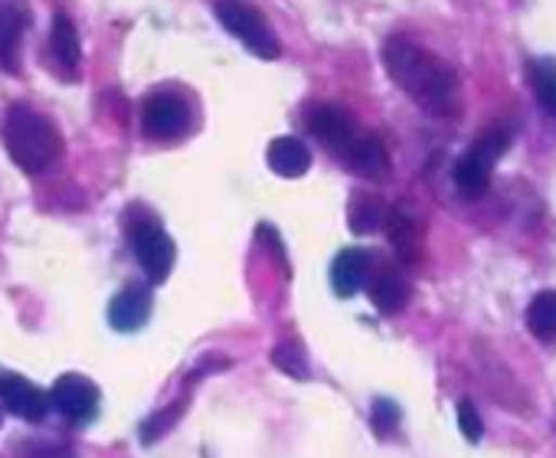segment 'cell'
Masks as SVG:
<instances>
[{
	"label": "cell",
	"instance_id": "1",
	"mask_svg": "<svg viewBox=\"0 0 556 458\" xmlns=\"http://www.w3.org/2000/svg\"><path fill=\"white\" fill-rule=\"evenodd\" d=\"M383 66L390 79L429 115H455L462 102L458 76L426 47L409 37H390L383 47Z\"/></svg>",
	"mask_w": 556,
	"mask_h": 458
},
{
	"label": "cell",
	"instance_id": "2",
	"mask_svg": "<svg viewBox=\"0 0 556 458\" xmlns=\"http://www.w3.org/2000/svg\"><path fill=\"white\" fill-rule=\"evenodd\" d=\"M0 138L11 161L24 174H43L63 157V135L60 128L30 105H11L0 125Z\"/></svg>",
	"mask_w": 556,
	"mask_h": 458
},
{
	"label": "cell",
	"instance_id": "3",
	"mask_svg": "<svg viewBox=\"0 0 556 458\" xmlns=\"http://www.w3.org/2000/svg\"><path fill=\"white\" fill-rule=\"evenodd\" d=\"M507 144H510V131L504 125H494V128L481 131L471 141V148L455 164V187H458V193L481 196L484 187H488V180H491V170L504 157Z\"/></svg>",
	"mask_w": 556,
	"mask_h": 458
},
{
	"label": "cell",
	"instance_id": "4",
	"mask_svg": "<svg viewBox=\"0 0 556 458\" xmlns=\"http://www.w3.org/2000/svg\"><path fill=\"white\" fill-rule=\"evenodd\" d=\"M213 14L216 21L239 40L245 43L258 60H275L278 53H282V43H278L275 30L265 24V17L245 4V0H216L213 4Z\"/></svg>",
	"mask_w": 556,
	"mask_h": 458
},
{
	"label": "cell",
	"instance_id": "5",
	"mask_svg": "<svg viewBox=\"0 0 556 458\" xmlns=\"http://www.w3.org/2000/svg\"><path fill=\"white\" fill-rule=\"evenodd\" d=\"M128 237H131V250H135L141 269L148 272V279L157 285L167 282L174 259H177V250H174V240L164 233V226L154 219H138V222H131Z\"/></svg>",
	"mask_w": 556,
	"mask_h": 458
},
{
	"label": "cell",
	"instance_id": "6",
	"mask_svg": "<svg viewBox=\"0 0 556 458\" xmlns=\"http://www.w3.org/2000/svg\"><path fill=\"white\" fill-rule=\"evenodd\" d=\"M141 128L154 141H174L190 128V105L184 96L157 89L141 105Z\"/></svg>",
	"mask_w": 556,
	"mask_h": 458
},
{
	"label": "cell",
	"instance_id": "7",
	"mask_svg": "<svg viewBox=\"0 0 556 458\" xmlns=\"http://www.w3.org/2000/svg\"><path fill=\"white\" fill-rule=\"evenodd\" d=\"M50 406L73 422H89L99 409V386L79 373H66L53 383Z\"/></svg>",
	"mask_w": 556,
	"mask_h": 458
},
{
	"label": "cell",
	"instance_id": "8",
	"mask_svg": "<svg viewBox=\"0 0 556 458\" xmlns=\"http://www.w3.org/2000/svg\"><path fill=\"white\" fill-rule=\"evenodd\" d=\"M308 128H312V135H315L331 154H338V157H344L348 148H351V144L357 141V135H361L354 115H351L348 109H341V105H318V109L308 115Z\"/></svg>",
	"mask_w": 556,
	"mask_h": 458
},
{
	"label": "cell",
	"instance_id": "9",
	"mask_svg": "<svg viewBox=\"0 0 556 458\" xmlns=\"http://www.w3.org/2000/svg\"><path fill=\"white\" fill-rule=\"evenodd\" d=\"M0 403H4V409L24 422H40L47 412H50V396L30 383L27 377H17V373H8L0 377Z\"/></svg>",
	"mask_w": 556,
	"mask_h": 458
},
{
	"label": "cell",
	"instance_id": "10",
	"mask_svg": "<svg viewBox=\"0 0 556 458\" xmlns=\"http://www.w3.org/2000/svg\"><path fill=\"white\" fill-rule=\"evenodd\" d=\"M387 237H390V246L396 253L400 263L406 266H416L419 263V253H422V226L419 219L406 209V206H396L387 213Z\"/></svg>",
	"mask_w": 556,
	"mask_h": 458
},
{
	"label": "cell",
	"instance_id": "11",
	"mask_svg": "<svg viewBox=\"0 0 556 458\" xmlns=\"http://www.w3.org/2000/svg\"><path fill=\"white\" fill-rule=\"evenodd\" d=\"M341 161L367 180H387V174H390V154H387L383 141L367 131L357 135V141L348 148V154Z\"/></svg>",
	"mask_w": 556,
	"mask_h": 458
},
{
	"label": "cell",
	"instance_id": "12",
	"mask_svg": "<svg viewBox=\"0 0 556 458\" xmlns=\"http://www.w3.org/2000/svg\"><path fill=\"white\" fill-rule=\"evenodd\" d=\"M30 27L27 0H0V66H14L21 40Z\"/></svg>",
	"mask_w": 556,
	"mask_h": 458
},
{
	"label": "cell",
	"instance_id": "13",
	"mask_svg": "<svg viewBox=\"0 0 556 458\" xmlns=\"http://www.w3.org/2000/svg\"><path fill=\"white\" fill-rule=\"evenodd\" d=\"M370 266H374V259H370L367 250H344V253H338V259L331 266L334 292L341 298H354L367 285V279H370Z\"/></svg>",
	"mask_w": 556,
	"mask_h": 458
},
{
	"label": "cell",
	"instance_id": "14",
	"mask_svg": "<svg viewBox=\"0 0 556 458\" xmlns=\"http://www.w3.org/2000/svg\"><path fill=\"white\" fill-rule=\"evenodd\" d=\"M50 53H53L56 66L63 69V76L66 79H76V73L83 66V43H79L76 24L66 14H56L53 17V27H50Z\"/></svg>",
	"mask_w": 556,
	"mask_h": 458
},
{
	"label": "cell",
	"instance_id": "15",
	"mask_svg": "<svg viewBox=\"0 0 556 458\" xmlns=\"http://www.w3.org/2000/svg\"><path fill=\"white\" fill-rule=\"evenodd\" d=\"M148 318H151V292L148 289H138V285L135 289H125L109 305V321H112L115 331L131 334V331L144 328Z\"/></svg>",
	"mask_w": 556,
	"mask_h": 458
},
{
	"label": "cell",
	"instance_id": "16",
	"mask_svg": "<svg viewBox=\"0 0 556 458\" xmlns=\"http://www.w3.org/2000/svg\"><path fill=\"white\" fill-rule=\"evenodd\" d=\"M268 167L278 174V177H305L308 167H312V151L305 141L292 138V135H282L268 144Z\"/></svg>",
	"mask_w": 556,
	"mask_h": 458
},
{
	"label": "cell",
	"instance_id": "17",
	"mask_svg": "<svg viewBox=\"0 0 556 458\" xmlns=\"http://www.w3.org/2000/svg\"><path fill=\"white\" fill-rule=\"evenodd\" d=\"M367 285H370V298H374L380 315H396L409 302V285H406L403 272H396L393 266H380L367 279Z\"/></svg>",
	"mask_w": 556,
	"mask_h": 458
},
{
	"label": "cell",
	"instance_id": "18",
	"mask_svg": "<svg viewBox=\"0 0 556 458\" xmlns=\"http://www.w3.org/2000/svg\"><path fill=\"white\" fill-rule=\"evenodd\" d=\"M527 328L540 341H556V289L533 295L527 308Z\"/></svg>",
	"mask_w": 556,
	"mask_h": 458
},
{
	"label": "cell",
	"instance_id": "19",
	"mask_svg": "<svg viewBox=\"0 0 556 458\" xmlns=\"http://www.w3.org/2000/svg\"><path fill=\"white\" fill-rule=\"evenodd\" d=\"M348 219H351V229L354 233H374V229H380L383 226V219H387V209H383V203L377 200V196H370V193H354V200H351V206H348Z\"/></svg>",
	"mask_w": 556,
	"mask_h": 458
},
{
	"label": "cell",
	"instance_id": "20",
	"mask_svg": "<svg viewBox=\"0 0 556 458\" xmlns=\"http://www.w3.org/2000/svg\"><path fill=\"white\" fill-rule=\"evenodd\" d=\"M530 86H533L536 102L556 118V60L553 56L530 63Z\"/></svg>",
	"mask_w": 556,
	"mask_h": 458
},
{
	"label": "cell",
	"instance_id": "21",
	"mask_svg": "<svg viewBox=\"0 0 556 458\" xmlns=\"http://www.w3.org/2000/svg\"><path fill=\"white\" fill-rule=\"evenodd\" d=\"M271 364L278 367V370H286L289 377H299V380H305L308 377V367H305V357H302V351L299 347H278L275 354H271Z\"/></svg>",
	"mask_w": 556,
	"mask_h": 458
},
{
	"label": "cell",
	"instance_id": "22",
	"mask_svg": "<svg viewBox=\"0 0 556 458\" xmlns=\"http://www.w3.org/2000/svg\"><path fill=\"white\" fill-rule=\"evenodd\" d=\"M17 458H76V455L63 442H27L21 445Z\"/></svg>",
	"mask_w": 556,
	"mask_h": 458
},
{
	"label": "cell",
	"instance_id": "23",
	"mask_svg": "<svg viewBox=\"0 0 556 458\" xmlns=\"http://www.w3.org/2000/svg\"><path fill=\"white\" fill-rule=\"evenodd\" d=\"M458 429H462V435H465L468 442H478V438H481V432H484V422H481L478 409H475L468 399H462V403H458Z\"/></svg>",
	"mask_w": 556,
	"mask_h": 458
},
{
	"label": "cell",
	"instance_id": "24",
	"mask_svg": "<svg viewBox=\"0 0 556 458\" xmlns=\"http://www.w3.org/2000/svg\"><path fill=\"white\" fill-rule=\"evenodd\" d=\"M396 422H400V409H396L393 403H377V409H374V425H377V432H390Z\"/></svg>",
	"mask_w": 556,
	"mask_h": 458
}]
</instances>
